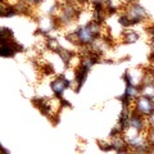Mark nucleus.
I'll return each instance as SVG.
<instances>
[{
  "label": "nucleus",
  "instance_id": "obj_1",
  "mask_svg": "<svg viewBox=\"0 0 154 154\" xmlns=\"http://www.w3.org/2000/svg\"><path fill=\"white\" fill-rule=\"evenodd\" d=\"M102 28H103V23L95 22L91 19L86 25L81 26L79 30L68 33L67 38L73 44L88 48L93 45L99 37H102Z\"/></svg>",
  "mask_w": 154,
  "mask_h": 154
},
{
  "label": "nucleus",
  "instance_id": "obj_2",
  "mask_svg": "<svg viewBox=\"0 0 154 154\" xmlns=\"http://www.w3.org/2000/svg\"><path fill=\"white\" fill-rule=\"evenodd\" d=\"M148 18V12L137 2L130 3L125 5V12L119 17V25L123 27H131L137 23H141Z\"/></svg>",
  "mask_w": 154,
  "mask_h": 154
},
{
  "label": "nucleus",
  "instance_id": "obj_3",
  "mask_svg": "<svg viewBox=\"0 0 154 154\" xmlns=\"http://www.w3.org/2000/svg\"><path fill=\"white\" fill-rule=\"evenodd\" d=\"M134 112H136L137 114L143 116V117H149L150 114L154 113V99H150L148 96L140 95L139 98L134 102Z\"/></svg>",
  "mask_w": 154,
  "mask_h": 154
},
{
  "label": "nucleus",
  "instance_id": "obj_4",
  "mask_svg": "<svg viewBox=\"0 0 154 154\" xmlns=\"http://www.w3.org/2000/svg\"><path fill=\"white\" fill-rule=\"evenodd\" d=\"M22 50H23V46L14 41L13 37L12 38H2V49H0L2 57L12 58Z\"/></svg>",
  "mask_w": 154,
  "mask_h": 154
},
{
  "label": "nucleus",
  "instance_id": "obj_5",
  "mask_svg": "<svg viewBox=\"0 0 154 154\" xmlns=\"http://www.w3.org/2000/svg\"><path fill=\"white\" fill-rule=\"evenodd\" d=\"M71 86H72V82L63 75L55 77V79L50 82V89H51V91L54 93V95L57 96L58 99H62L64 91L68 88H71Z\"/></svg>",
  "mask_w": 154,
  "mask_h": 154
},
{
  "label": "nucleus",
  "instance_id": "obj_6",
  "mask_svg": "<svg viewBox=\"0 0 154 154\" xmlns=\"http://www.w3.org/2000/svg\"><path fill=\"white\" fill-rule=\"evenodd\" d=\"M139 33L134 30H126L123 33H122V40L125 44H134L139 40Z\"/></svg>",
  "mask_w": 154,
  "mask_h": 154
},
{
  "label": "nucleus",
  "instance_id": "obj_7",
  "mask_svg": "<svg viewBox=\"0 0 154 154\" xmlns=\"http://www.w3.org/2000/svg\"><path fill=\"white\" fill-rule=\"evenodd\" d=\"M141 88V95L148 96L150 99H154V81H148V82H143L140 85Z\"/></svg>",
  "mask_w": 154,
  "mask_h": 154
},
{
  "label": "nucleus",
  "instance_id": "obj_8",
  "mask_svg": "<svg viewBox=\"0 0 154 154\" xmlns=\"http://www.w3.org/2000/svg\"><path fill=\"white\" fill-rule=\"evenodd\" d=\"M148 33L150 35V55H149V60L154 62V26H150L148 28Z\"/></svg>",
  "mask_w": 154,
  "mask_h": 154
},
{
  "label": "nucleus",
  "instance_id": "obj_9",
  "mask_svg": "<svg viewBox=\"0 0 154 154\" xmlns=\"http://www.w3.org/2000/svg\"><path fill=\"white\" fill-rule=\"evenodd\" d=\"M99 146L102 150L104 152H110L113 150V146H112V143H107V141H99Z\"/></svg>",
  "mask_w": 154,
  "mask_h": 154
},
{
  "label": "nucleus",
  "instance_id": "obj_10",
  "mask_svg": "<svg viewBox=\"0 0 154 154\" xmlns=\"http://www.w3.org/2000/svg\"><path fill=\"white\" fill-rule=\"evenodd\" d=\"M146 123H148V127H154V113L150 114L149 117H146Z\"/></svg>",
  "mask_w": 154,
  "mask_h": 154
},
{
  "label": "nucleus",
  "instance_id": "obj_11",
  "mask_svg": "<svg viewBox=\"0 0 154 154\" xmlns=\"http://www.w3.org/2000/svg\"><path fill=\"white\" fill-rule=\"evenodd\" d=\"M149 154H154V148L150 149V152H149Z\"/></svg>",
  "mask_w": 154,
  "mask_h": 154
}]
</instances>
